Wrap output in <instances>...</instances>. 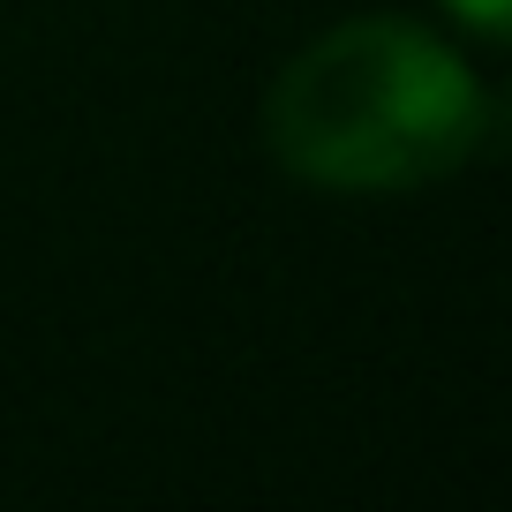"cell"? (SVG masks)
<instances>
[{
  "label": "cell",
  "mask_w": 512,
  "mask_h": 512,
  "mask_svg": "<svg viewBox=\"0 0 512 512\" xmlns=\"http://www.w3.org/2000/svg\"><path fill=\"white\" fill-rule=\"evenodd\" d=\"M490 144L475 68L407 16H354L264 91V151L317 189H430Z\"/></svg>",
  "instance_id": "1"
},
{
  "label": "cell",
  "mask_w": 512,
  "mask_h": 512,
  "mask_svg": "<svg viewBox=\"0 0 512 512\" xmlns=\"http://www.w3.org/2000/svg\"><path fill=\"white\" fill-rule=\"evenodd\" d=\"M445 8H452V16H460L475 38H490V46L512 31V0H445Z\"/></svg>",
  "instance_id": "2"
}]
</instances>
